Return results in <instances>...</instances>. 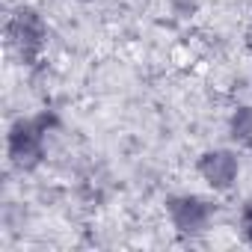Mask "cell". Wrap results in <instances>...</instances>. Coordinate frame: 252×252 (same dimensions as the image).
Listing matches in <instances>:
<instances>
[{
    "mask_svg": "<svg viewBox=\"0 0 252 252\" xmlns=\"http://www.w3.org/2000/svg\"><path fill=\"white\" fill-rule=\"evenodd\" d=\"M51 125H54V116L39 113V116H18L6 128V158L15 169L33 172L45 163Z\"/></svg>",
    "mask_w": 252,
    "mask_h": 252,
    "instance_id": "obj_1",
    "label": "cell"
},
{
    "mask_svg": "<svg viewBox=\"0 0 252 252\" xmlns=\"http://www.w3.org/2000/svg\"><path fill=\"white\" fill-rule=\"evenodd\" d=\"M6 45L24 65H36L48 48V21L42 9L30 3L15 6L6 18Z\"/></svg>",
    "mask_w": 252,
    "mask_h": 252,
    "instance_id": "obj_2",
    "label": "cell"
},
{
    "mask_svg": "<svg viewBox=\"0 0 252 252\" xmlns=\"http://www.w3.org/2000/svg\"><path fill=\"white\" fill-rule=\"evenodd\" d=\"M166 217L172 228L184 237H199L211 228L217 217V202L199 196V193H178L166 199Z\"/></svg>",
    "mask_w": 252,
    "mask_h": 252,
    "instance_id": "obj_3",
    "label": "cell"
},
{
    "mask_svg": "<svg viewBox=\"0 0 252 252\" xmlns=\"http://www.w3.org/2000/svg\"><path fill=\"white\" fill-rule=\"evenodd\" d=\"M196 172L214 193H228L240 178V158L231 149H208L199 155Z\"/></svg>",
    "mask_w": 252,
    "mask_h": 252,
    "instance_id": "obj_4",
    "label": "cell"
},
{
    "mask_svg": "<svg viewBox=\"0 0 252 252\" xmlns=\"http://www.w3.org/2000/svg\"><path fill=\"white\" fill-rule=\"evenodd\" d=\"M228 137L231 143H237L240 149L252 152V104H237L231 113H228Z\"/></svg>",
    "mask_w": 252,
    "mask_h": 252,
    "instance_id": "obj_5",
    "label": "cell"
},
{
    "mask_svg": "<svg viewBox=\"0 0 252 252\" xmlns=\"http://www.w3.org/2000/svg\"><path fill=\"white\" fill-rule=\"evenodd\" d=\"M237 225H240V234H243V240L252 246V199H246V202L240 205V217H237Z\"/></svg>",
    "mask_w": 252,
    "mask_h": 252,
    "instance_id": "obj_6",
    "label": "cell"
},
{
    "mask_svg": "<svg viewBox=\"0 0 252 252\" xmlns=\"http://www.w3.org/2000/svg\"><path fill=\"white\" fill-rule=\"evenodd\" d=\"M77 3H89V0H77Z\"/></svg>",
    "mask_w": 252,
    "mask_h": 252,
    "instance_id": "obj_7",
    "label": "cell"
}]
</instances>
